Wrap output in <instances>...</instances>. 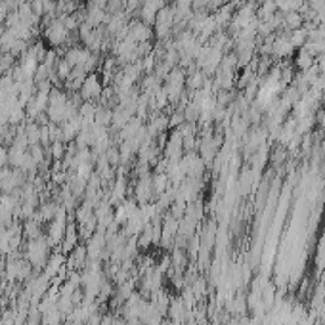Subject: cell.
<instances>
[{"label":"cell","instance_id":"7a4b0ae2","mask_svg":"<svg viewBox=\"0 0 325 325\" xmlns=\"http://www.w3.org/2000/svg\"><path fill=\"white\" fill-rule=\"evenodd\" d=\"M98 92H100V87H98L96 79H88L87 83H85V88H83V94H85V96H94V94H98Z\"/></svg>","mask_w":325,"mask_h":325},{"label":"cell","instance_id":"6da1fadb","mask_svg":"<svg viewBox=\"0 0 325 325\" xmlns=\"http://www.w3.org/2000/svg\"><path fill=\"white\" fill-rule=\"evenodd\" d=\"M297 64H299V67L301 69H310L312 67V64H314V58H312V54H308V52H301L299 54V58H297Z\"/></svg>","mask_w":325,"mask_h":325},{"label":"cell","instance_id":"3957f363","mask_svg":"<svg viewBox=\"0 0 325 325\" xmlns=\"http://www.w3.org/2000/svg\"><path fill=\"white\" fill-rule=\"evenodd\" d=\"M285 23H287L289 27L297 29V27L303 23V18H301V14H297V12H289V14L285 16Z\"/></svg>","mask_w":325,"mask_h":325}]
</instances>
